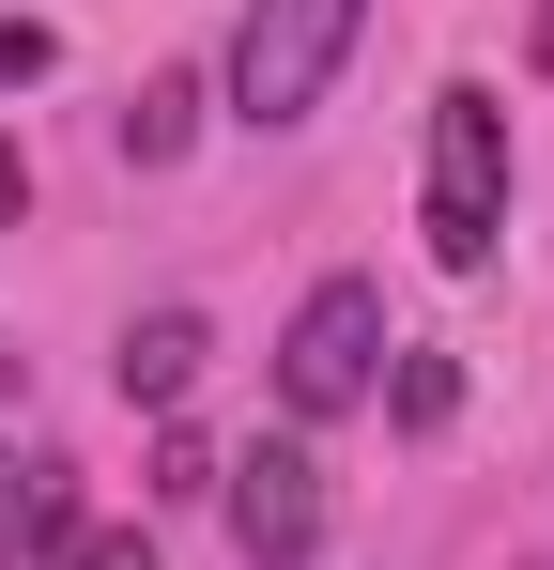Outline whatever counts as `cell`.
<instances>
[{
  "label": "cell",
  "mask_w": 554,
  "mask_h": 570,
  "mask_svg": "<svg viewBox=\"0 0 554 570\" xmlns=\"http://www.w3.org/2000/svg\"><path fill=\"white\" fill-rule=\"evenodd\" d=\"M524 62H540V78H554V0H540V16H524Z\"/></svg>",
  "instance_id": "obj_12"
},
{
  "label": "cell",
  "mask_w": 554,
  "mask_h": 570,
  "mask_svg": "<svg viewBox=\"0 0 554 570\" xmlns=\"http://www.w3.org/2000/svg\"><path fill=\"white\" fill-rule=\"evenodd\" d=\"M355 31H369V0H247V31H231V124H308Z\"/></svg>",
  "instance_id": "obj_2"
},
{
  "label": "cell",
  "mask_w": 554,
  "mask_h": 570,
  "mask_svg": "<svg viewBox=\"0 0 554 570\" xmlns=\"http://www.w3.org/2000/svg\"><path fill=\"white\" fill-rule=\"evenodd\" d=\"M185 139H200V78H139L123 94V170H170Z\"/></svg>",
  "instance_id": "obj_6"
},
{
  "label": "cell",
  "mask_w": 554,
  "mask_h": 570,
  "mask_svg": "<svg viewBox=\"0 0 554 570\" xmlns=\"http://www.w3.org/2000/svg\"><path fill=\"white\" fill-rule=\"evenodd\" d=\"M47 62H62V47H47V16H0V94H31Z\"/></svg>",
  "instance_id": "obj_8"
},
{
  "label": "cell",
  "mask_w": 554,
  "mask_h": 570,
  "mask_svg": "<svg viewBox=\"0 0 554 570\" xmlns=\"http://www.w3.org/2000/svg\"><path fill=\"white\" fill-rule=\"evenodd\" d=\"M16 216H31V155L0 139V232H16Z\"/></svg>",
  "instance_id": "obj_11"
},
{
  "label": "cell",
  "mask_w": 554,
  "mask_h": 570,
  "mask_svg": "<svg viewBox=\"0 0 554 570\" xmlns=\"http://www.w3.org/2000/svg\"><path fill=\"white\" fill-rule=\"evenodd\" d=\"M416 216H432V263H447V278H477L493 232H508V108L477 94V78L432 94V200H416Z\"/></svg>",
  "instance_id": "obj_1"
},
{
  "label": "cell",
  "mask_w": 554,
  "mask_h": 570,
  "mask_svg": "<svg viewBox=\"0 0 554 570\" xmlns=\"http://www.w3.org/2000/svg\"><path fill=\"white\" fill-rule=\"evenodd\" d=\"M385 416H400V432H447V416H462V371H447V355H400V371H385Z\"/></svg>",
  "instance_id": "obj_7"
},
{
  "label": "cell",
  "mask_w": 554,
  "mask_h": 570,
  "mask_svg": "<svg viewBox=\"0 0 554 570\" xmlns=\"http://www.w3.org/2000/svg\"><path fill=\"white\" fill-rule=\"evenodd\" d=\"M369 385H385V293L324 278L293 308V340H277V401H293V416H355Z\"/></svg>",
  "instance_id": "obj_3"
},
{
  "label": "cell",
  "mask_w": 554,
  "mask_h": 570,
  "mask_svg": "<svg viewBox=\"0 0 554 570\" xmlns=\"http://www.w3.org/2000/svg\"><path fill=\"white\" fill-rule=\"evenodd\" d=\"M216 493H231L247 570H308L324 556V463L308 448H247V463H216Z\"/></svg>",
  "instance_id": "obj_4"
},
{
  "label": "cell",
  "mask_w": 554,
  "mask_h": 570,
  "mask_svg": "<svg viewBox=\"0 0 554 570\" xmlns=\"http://www.w3.org/2000/svg\"><path fill=\"white\" fill-rule=\"evenodd\" d=\"M155 493H216V448L200 432H155Z\"/></svg>",
  "instance_id": "obj_9"
},
{
  "label": "cell",
  "mask_w": 554,
  "mask_h": 570,
  "mask_svg": "<svg viewBox=\"0 0 554 570\" xmlns=\"http://www.w3.org/2000/svg\"><path fill=\"white\" fill-rule=\"evenodd\" d=\"M62 570H155V540H139V524H92V540H78Z\"/></svg>",
  "instance_id": "obj_10"
},
{
  "label": "cell",
  "mask_w": 554,
  "mask_h": 570,
  "mask_svg": "<svg viewBox=\"0 0 554 570\" xmlns=\"http://www.w3.org/2000/svg\"><path fill=\"white\" fill-rule=\"evenodd\" d=\"M200 355H216V324H200V308H139V324H123V401H155V416H185V385H200Z\"/></svg>",
  "instance_id": "obj_5"
}]
</instances>
